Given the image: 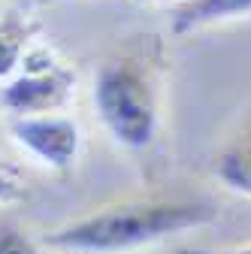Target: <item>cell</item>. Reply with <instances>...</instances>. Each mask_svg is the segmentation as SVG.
I'll use <instances>...</instances> for the list:
<instances>
[{"instance_id": "10", "label": "cell", "mask_w": 251, "mask_h": 254, "mask_svg": "<svg viewBox=\"0 0 251 254\" xmlns=\"http://www.w3.org/2000/svg\"><path fill=\"white\" fill-rule=\"evenodd\" d=\"M176 254H251V242H242V245H224V248H203V245H188V248H179Z\"/></svg>"}, {"instance_id": "2", "label": "cell", "mask_w": 251, "mask_h": 254, "mask_svg": "<svg viewBox=\"0 0 251 254\" xmlns=\"http://www.w3.org/2000/svg\"><path fill=\"white\" fill-rule=\"evenodd\" d=\"M91 103L115 145L127 151L154 145L164 124V55L154 37H136L97 64Z\"/></svg>"}, {"instance_id": "5", "label": "cell", "mask_w": 251, "mask_h": 254, "mask_svg": "<svg viewBox=\"0 0 251 254\" xmlns=\"http://www.w3.org/2000/svg\"><path fill=\"white\" fill-rule=\"evenodd\" d=\"M242 15H251V0H179L170 18V30L176 37H185Z\"/></svg>"}, {"instance_id": "8", "label": "cell", "mask_w": 251, "mask_h": 254, "mask_svg": "<svg viewBox=\"0 0 251 254\" xmlns=\"http://www.w3.org/2000/svg\"><path fill=\"white\" fill-rule=\"evenodd\" d=\"M0 254H43V245L18 224L0 221Z\"/></svg>"}, {"instance_id": "6", "label": "cell", "mask_w": 251, "mask_h": 254, "mask_svg": "<svg viewBox=\"0 0 251 254\" xmlns=\"http://www.w3.org/2000/svg\"><path fill=\"white\" fill-rule=\"evenodd\" d=\"M212 176L224 190L239 197H251V124L233 133L212 161Z\"/></svg>"}, {"instance_id": "7", "label": "cell", "mask_w": 251, "mask_h": 254, "mask_svg": "<svg viewBox=\"0 0 251 254\" xmlns=\"http://www.w3.org/2000/svg\"><path fill=\"white\" fill-rule=\"evenodd\" d=\"M30 34H34V27H27L21 18H0V82L18 70L24 52L30 49Z\"/></svg>"}, {"instance_id": "9", "label": "cell", "mask_w": 251, "mask_h": 254, "mask_svg": "<svg viewBox=\"0 0 251 254\" xmlns=\"http://www.w3.org/2000/svg\"><path fill=\"white\" fill-rule=\"evenodd\" d=\"M27 197V182L6 164H0V206H9Z\"/></svg>"}, {"instance_id": "4", "label": "cell", "mask_w": 251, "mask_h": 254, "mask_svg": "<svg viewBox=\"0 0 251 254\" xmlns=\"http://www.w3.org/2000/svg\"><path fill=\"white\" fill-rule=\"evenodd\" d=\"M9 136L37 161L55 173H67L82 148V127L64 112L15 115L9 118Z\"/></svg>"}, {"instance_id": "3", "label": "cell", "mask_w": 251, "mask_h": 254, "mask_svg": "<svg viewBox=\"0 0 251 254\" xmlns=\"http://www.w3.org/2000/svg\"><path fill=\"white\" fill-rule=\"evenodd\" d=\"M76 94V73L52 49H27L18 70L0 85V109L9 118L64 109Z\"/></svg>"}, {"instance_id": "1", "label": "cell", "mask_w": 251, "mask_h": 254, "mask_svg": "<svg viewBox=\"0 0 251 254\" xmlns=\"http://www.w3.org/2000/svg\"><path fill=\"white\" fill-rule=\"evenodd\" d=\"M218 218V206L203 194L158 190L103 203L76 215L43 236L46 248L64 254H130L170 236L200 230Z\"/></svg>"}]
</instances>
